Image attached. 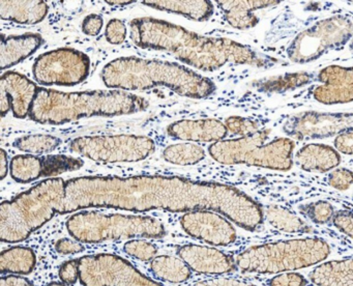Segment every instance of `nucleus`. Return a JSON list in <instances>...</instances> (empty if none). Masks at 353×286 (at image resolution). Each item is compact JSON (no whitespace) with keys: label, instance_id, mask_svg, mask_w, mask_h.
<instances>
[{"label":"nucleus","instance_id":"obj_1","mask_svg":"<svg viewBox=\"0 0 353 286\" xmlns=\"http://www.w3.org/2000/svg\"><path fill=\"white\" fill-rule=\"evenodd\" d=\"M90 207L145 213L216 211L249 231L263 223L259 203L235 187L216 182L168 175H88L67 180L59 213H77Z\"/></svg>","mask_w":353,"mask_h":286},{"label":"nucleus","instance_id":"obj_2","mask_svg":"<svg viewBox=\"0 0 353 286\" xmlns=\"http://www.w3.org/2000/svg\"><path fill=\"white\" fill-rule=\"evenodd\" d=\"M130 27L132 41L138 47L169 52L183 64L203 72H214L228 64L272 68L279 62L233 39L204 37L152 17L134 19Z\"/></svg>","mask_w":353,"mask_h":286},{"label":"nucleus","instance_id":"obj_3","mask_svg":"<svg viewBox=\"0 0 353 286\" xmlns=\"http://www.w3.org/2000/svg\"><path fill=\"white\" fill-rule=\"evenodd\" d=\"M148 107V99L119 89L63 93L40 87L30 117L38 124L59 126L92 116L129 115Z\"/></svg>","mask_w":353,"mask_h":286},{"label":"nucleus","instance_id":"obj_4","mask_svg":"<svg viewBox=\"0 0 353 286\" xmlns=\"http://www.w3.org/2000/svg\"><path fill=\"white\" fill-rule=\"evenodd\" d=\"M101 78L109 88L134 91L163 86L190 99H205L216 88L208 77L187 66L136 56L111 60L103 68Z\"/></svg>","mask_w":353,"mask_h":286},{"label":"nucleus","instance_id":"obj_5","mask_svg":"<svg viewBox=\"0 0 353 286\" xmlns=\"http://www.w3.org/2000/svg\"><path fill=\"white\" fill-rule=\"evenodd\" d=\"M63 178H50L0 205V240L17 244L59 213L65 196Z\"/></svg>","mask_w":353,"mask_h":286},{"label":"nucleus","instance_id":"obj_6","mask_svg":"<svg viewBox=\"0 0 353 286\" xmlns=\"http://www.w3.org/2000/svg\"><path fill=\"white\" fill-rule=\"evenodd\" d=\"M330 252L321 238H294L250 247L237 255L235 263L243 273H281L317 265Z\"/></svg>","mask_w":353,"mask_h":286},{"label":"nucleus","instance_id":"obj_7","mask_svg":"<svg viewBox=\"0 0 353 286\" xmlns=\"http://www.w3.org/2000/svg\"><path fill=\"white\" fill-rule=\"evenodd\" d=\"M67 229L74 240L82 244H99L136 238H162L167 231L164 224L150 216L105 213L81 211L67 221Z\"/></svg>","mask_w":353,"mask_h":286},{"label":"nucleus","instance_id":"obj_8","mask_svg":"<svg viewBox=\"0 0 353 286\" xmlns=\"http://www.w3.org/2000/svg\"><path fill=\"white\" fill-rule=\"evenodd\" d=\"M270 133V128H260L249 136L224 139L212 143L208 153L214 161L223 165L243 164L279 171L290 170L294 141L281 137L266 143Z\"/></svg>","mask_w":353,"mask_h":286},{"label":"nucleus","instance_id":"obj_9","mask_svg":"<svg viewBox=\"0 0 353 286\" xmlns=\"http://www.w3.org/2000/svg\"><path fill=\"white\" fill-rule=\"evenodd\" d=\"M70 151L101 164L143 161L156 151V143L143 135L81 136L70 143Z\"/></svg>","mask_w":353,"mask_h":286},{"label":"nucleus","instance_id":"obj_10","mask_svg":"<svg viewBox=\"0 0 353 286\" xmlns=\"http://www.w3.org/2000/svg\"><path fill=\"white\" fill-rule=\"evenodd\" d=\"M353 37V22L346 17L332 16L318 21L299 32L287 48V57L294 64H307L326 52L342 49Z\"/></svg>","mask_w":353,"mask_h":286},{"label":"nucleus","instance_id":"obj_11","mask_svg":"<svg viewBox=\"0 0 353 286\" xmlns=\"http://www.w3.org/2000/svg\"><path fill=\"white\" fill-rule=\"evenodd\" d=\"M78 259L83 286H162L117 254L99 253Z\"/></svg>","mask_w":353,"mask_h":286},{"label":"nucleus","instance_id":"obj_12","mask_svg":"<svg viewBox=\"0 0 353 286\" xmlns=\"http://www.w3.org/2000/svg\"><path fill=\"white\" fill-rule=\"evenodd\" d=\"M32 72L43 86H75L90 75V58L74 48H59L39 56Z\"/></svg>","mask_w":353,"mask_h":286},{"label":"nucleus","instance_id":"obj_13","mask_svg":"<svg viewBox=\"0 0 353 286\" xmlns=\"http://www.w3.org/2000/svg\"><path fill=\"white\" fill-rule=\"evenodd\" d=\"M353 131V113H322L305 111L291 116L283 132L292 138L323 139Z\"/></svg>","mask_w":353,"mask_h":286},{"label":"nucleus","instance_id":"obj_14","mask_svg":"<svg viewBox=\"0 0 353 286\" xmlns=\"http://www.w3.org/2000/svg\"><path fill=\"white\" fill-rule=\"evenodd\" d=\"M181 225L192 238L212 246H229L237 238L234 226L216 211L199 209L183 213Z\"/></svg>","mask_w":353,"mask_h":286},{"label":"nucleus","instance_id":"obj_15","mask_svg":"<svg viewBox=\"0 0 353 286\" xmlns=\"http://www.w3.org/2000/svg\"><path fill=\"white\" fill-rule=\"evenodd\" d=\"M40 87L15 70L3 73L0 78V111L5 116L12 110L16 118L30 116V108Z\"/></svg>","mask_w":353,"mask_h":286},{"label":"nucleus","instance_id":"obj_16","mask_svg":"<svg viewBox=\"0 0 353 286\" xmlns=\"http://www.w3.org/2000/svg\"><path fill=\"white\" fill-rule=\"evenodd\" d=\"M318 80L321 84L314 89L316 101L324 105L353 102V66H326L320 70Z\"/></svg>","mask_w":353,"mask_h":286},{"label":"nucleus","instance_id":"obj_17","mask_svg":"<svg viewBox=\"0 0 353 286\" xmlns=\"http://www.w3.org/2000/svg\"><path fill=\"white\" fill-rule=\"evenodd\" d=\"M177 255L192 271L203 275H224L237 267L232 257L212 247L183 245L177 249Z\"/></svg>","mask_w":353,"mask_h":286},{"label":"nucleus","instance_id":"obj_18","mask_svg":"<svg viewBox=\"0 0 353 286\" xmlns=\"http://www.w3.org/2000/svg\"><path fill=\"white\" fill-rule=\"evenodd\" d=\"M167 134L173 139L191 142L216 143L224 140L228 134L225 122L216 118L181 120L167 126Z\"/></svg>","mask_w":353,"mask_h":286},{"label":"nucleus","instance_id":"obj_19","mask_svg":"<svg viewBox=\"0 0 353 286\" xmlns=\"http://www.w3.org/2000/svg\"><path fill=\"white\" fill-rule=\"evenodd\" d=\"M222 10L225 20L230 26L241 30L253 28L259 22V18L254 14L256 10L270 6H278L276 0H228L216 1Z\"/></svg>","mask_w":353,"mask_h":286},{"label":"nucleus","instance_id":"obj_20","mask_svg":"<svg viewBox=\"0 0 353 286\" xmlns=\"http://www.w3.org/2000/svg\"><path fill=\"white\" fill-rule=\"evenodd\" d=\"M44 44L40 33L28 32L20 35L1 37L0 64L1 70L12 68L23 61Z\"/></svg>","mask_w":353,"mask_h":286},{"label":"nucleus","instance_id":"obj_21","mask_svg":"<svg viewBox=\"0 0 353 286\" xmlns=\"http://www.w3.org/2000/svg\"><path fill=\"white\" fill-rule=\"evenodd\" d=\"M294 161L305 171L323 173L334 169L340 164L341 155L330 145L311 143L295 153Z\"/></svg>","mask_w":353,"mask_h":286},{"label":"nucleus","instance_id":"obj_22","mask_svg":"<svg viewBox=\"0 0 353 286\" xmlns=\"http://www.w3.org/2000/svg\"><path fill=\"white\" fill-rule=\"evenodd\" d=\"M48 4L42 0H1L0 17L18 24L34 25L48 15Z\"/></svg>","mask_w":353,"mask_h":286},{"label":"nucleus","instance_id":"obj_23","mask_svg":"<svg viewBox=\"0 0 353 286\" xmlns=\"http://www.w3.org/2000/svg\"><path fill=\"white\" fill-rule=\"evenodd\" d=\"M142 4L154 10L183 15L188 19L198 22L208 21L214 12V4L208 0H150L142 1Z\"/></svg>","mask_w":353,"mask_h":286},{"label":"nucleus","instance_id":"obj_24","mask_svg":"<svg viewBox=\"0 0 353 286\" xmlns=\"http://www.w3.org/2000/svg\"><path fill=\"white\" fill-rule=\"evenodd\" d=\"M318 286H345L353 281V258L324 263L310 274Z\"/></svg>","mask_w":353,"mask_h":286},{"label":"nucleus","instance_id":"obj_25","mask_svg":"<svg viewBox=\"0 0 353 286\" xmlns=\"http://www.w3.org/2000/svg\"><path fill=\"white\" fill-rule=\"evenodd\" d=\"M37 265V255L30 247L14 246L0 255V271L3 274L28 275Z\"/></svg>","mask_w":353,"mask_h":286},{"label":"nucleus","instance_id":"obj_26","mask_svg":"<svg viewBox=\"0 0 353 286\" xmlns=\"http://www.w3.org/2000/svg\"><path fill=\"white\" fill-rule=\"evenodd\" d=\"M152 275L169 283H183L191 278L192 269L179 257L159 255L150 263Z\"/></svg>","mask_w":353,"mask_h":286},{"label":"nucleus","instance_id":"obj_27","mask_svg":"<svg viewBox=\"0 0 353 286\" xmlns=\"http://www.w3.org/2000/svg\"><path fill=\"white\" fill-rule=\"evenodd\" d=\"M264 218L272 227L287 233H310L313 231V228L307 222L280 205H268L264 211Z\"/></svg>","mask_w":353,"mask_h":286},{"label":"nucleus","instance_id":"obj_28","mask_svg":"<svg viewBox=\"0 0 353 286\" xmlns=\"http://www.w3.org/2000/svg\"><path fill=\"white\" fill-rule=\"evenodd\" d=\"M10 174L15 182L20 184H28L44 178L43 155H15L10 162Z\"/></svg>","mask_w":353,"mask_h":286},{"label":"nucleus","instance_id":"obj_29","mask_svg":"<svg viewBox=\"0 0 353 286\" xmlns=\"http://www.w3.org/2000/svg\"><path fill=\"white\" fill-rule=\"evenodd\" d=\"M312 78L313 76L309 73H289L281 76L257 80L253 85L258 91L261 93H281L305 86L307 83L311 82Z\"/></svg>","mask_w":353,"mask_h":286},{"label":"nucleus","instance_id":"obj_30","mask_svg":"<svg viewBox=\"0 0 353 286\" xmlns=\"http://www.w3.org/2000/svg\"><path fill=\"white\" fill-rule=\"evenodd\" d=\"M205 151L193 143H177L167 146L163 151L165 161L173 165H196L205 158Z\"/></svg>","mask_w":353,"mask_h":286},{"label":"nucleus","instance_id":"obj_31","mask_svg":"<svg viewBox=\"0 0 353 286\" xmlns=\"http://www.w3.org/2000/svg\"><path fill=\"white\" fill-rule=\"evenodd\" d=\"M61 140L59 137L48 134L26 135L19 137L13 142L19 151L32 155H45L59 149Z\"/></svg>","mask_w":353,"mask_h":286},{"label":"nucleus","instance_id":"obj_32","mask_svg":"<svg viewBox=\"0 0 353 286\" xmlns=\"http://www.w3.org/2000/svg\"><path fill=\"white\" fill-rule=\"evenodd\" d=\"M299 211L310 221L318 225H323L334 219V207L332 203L325 200H318L315 202L307 203L299 207Z\"/></svg>","mask_w":353,"mask_h":286},{"label":"nucleus","instance_id":"obj_33","mask_svg":"<svg viewBox=\"0 0 353 286\" xmlns=\"http://www.w3.org/2000/svg\"><path fill=\"white\" fill-rule=\"evenodd\" d=\"M123 250L130 256L142 261H152L158 256V248L152 242L142 238L128 240Z\"/></svg>","mask_w":353,"mask_h":286},{"label":"nucleus","instance_id":"obj_34","mask_svg":"<svg viewBox=\"0 0 353 286\" xmlns=\"http://www.w3.org/2000/svg\"><path fill=\"white\" fill-rule=\"evenodd\" d=\"M225 126L229 133L235 136L245 137L260 130V124L251 118L243 116H230L225 120Z\"/></svg>","mask_w":353,"mask_h":286},{"label":"nucleus","instance_id":"obj_35","mask_svg":"<svg viewBox=\"0 0 353 286\" xmlns=\"http://www.w3.org/2000/svg\"><path fill=\"white\" fill-rule=\"evenodd\" d=\"M328 184L336 190H348L353 184V171L346 168L332 170L328 175Z\"/></svg>","mask_w":353,"mask_h":286},{"label":"nucleus","instance_id":"obj_36","mask_svg":"<svg viewBox=\"0 0 353 286\" xmlns=\"http://www.w3.org/2000/svg\"><path fill=\"white\" fill-rule=\"evenodd\" d=\"M105 37L112 45H121L127 37V27L125 22L119 19H111L106 26Z\"/></svg>","mask_w":353,"mask_h":286},{"label":"nucleus","instance_id":"obj_37","mask_svg":"<svg viewBox=\"0 0 353 286\" xmlns=\"http://www.w3.org/2000/svg\"><path fill=\"white\" fill-rule=\"evenodd\" d=\"M59 279L65 285L75 284L80 277L79 259H73V260L63 263L59 267Z\"/></svg>","mask_w":353,"mask_h":286},{"label":"nucleus","instance_id":"obj_38","mask_svg":"<svg viewBox=\"0 0 353 286\" xmlns=\"http://www.w3.org/2000/svg\"><path fill=\"white\" fill-rule=\"evenodd\" d=\"M307 280L299 273H284L270 279L268 286H305Z\"/></svg>","mask_w":353,"mask_h":286},{"label":"nucleus","instance_id":"obj_39","mask_svg":"<svg viewBox=\"0 0 353 286\" xmlns=\"http://www.w3.org/2000/svg\"><path fill=\"white\" fill-rule=\"evenodd\" d=\"M332 223L343 233L353 238V211H336L332 219Z\"/></svg>","mask_w":353,"mask_h":286},{"label":"nucleus","instance_id":"obj_40","mask_svg":"<svg viewBox=\"0 0 353 286\" xmlns=\"http://www.w3.org/2000/svg\"><path fill=\"white\" fill-rule=\"evenodd\" d=\"M104 20L100 15L90 14L84 18L82 23V31L90 37H97L102 30Z\"/></svg>","mask_w":353,"mask_h":286},{"label":"nucleus","instance_id":"obj_41","mask_svg":"<svg viewBox=\"0 0 353 286\" xmlns=\"http://www.w3.org/2000/svg\"><path fill=\"white\" fill-rule=\"evenodd\" d=\"M55 250L59 254L63 255L77 254V253L83 252L84 246L82 242H78V240L63 238L57 240V244H55Z\"/></svg>","mask_w":353,"mask_h":286},{"label":"nucleus","instance_id":"obj_42","mask_svg":"<svg viewBox=\"0 0 353 286\" xmlns=\"http://www.w3.org/2000/svg\"><path fill=\"white\" fill-rule=\"evenodd\" d=\"M334 149L344 155H353V131L342 133L334 138Z\"/></svg>","mask_w":353,"mask_h":286},{"label":"nucleus","instance_id":"obj_43","mask_svg":"<svg viewBox=\"0 0 353 286\" xmlns=\"http://www.w3.org/2000/svg\"><path fill=\"white\" fill-rule=\"evenodd\" d=\"M205 286H255L245 282L239 281L231 278H214V279L204 280Z\"/></svg>","mask_w":353,"mask_h":286},{"label":"nucleus","instance_id":"obj_44","mask_svg":"<svg viewBox=\"0 0 353 286\" xmlns=\"http://www.w3.org/2000/svg\"><path fill=\"white\" fill-rule=\"evenodd\" d=\"M0 286H34V284L22 276L8 275L0 279Z\"/></svg>","mask_w":353,"mask_h":286},{"label":"nucleus","instance_id":"obj_45","mask_svg":"<svg viewBox=\"0 0 353 286\" xmlns=\"http://www.w3.org/2000/svg\"><path fill=\"white\" fill-rule=\"evenodd\" d=\"M9 157L5 149L0 151V178L5 180L6 176L9 174Z\"/></svg>","mask_w":353,"mask_h":286},{"label":"nucleus","instance_id":"obj_46","mask_svg":"<svg viewBox=\"0 0 353 286\" xmlns=\"http://www.w3.org/2000/svg\"><path fill=\"white\" fill-rule=\"evenodd\" d=\"M134 2L135 1H125V0H121V1H119V0H117V1H106V3L112 6H125L134 3Z\"/></svg>","mask_w":353,"mask_h":286},{"label":"nucleus","instance_id":"obj_47","mask_svg":"<svg viewBox=\"0 0 353 286\" xmlns=\"http://www.w3.org/2000/svg\"><path fill=\"white\" fill-rule=\"evenodd\" d=\"M47 286H67L65 284L59 283V282H52V283L48 284Z\"/></svg>","mask_w":353,"mask_h":286},{"label":"nucleus","instance_id":"obj_48","mask_svg":"<svg viewBox=\"0 0 353 286\" xmlns=\"http://www.w3.org/2000/svg\"><path fill=\"white\" fill-rule=\"evenodd\" d=\"M349 49H350V51L353 53V37L352 39H350V41H349Z\"/></svg>","mask_w":353,"mask_h":286},{"label":"nucleus","instance_id":"obj_49","mask_svg":"<svg viewBox=\"0 0 353 286\" xmlns=\"http://www.w3.org/2000/svg\"><path fill=\"white\" fill-rule=\"evenodd\" d=\"M193 286H205L204 285L203 281L196 282Z\"/></svg>","mask_w":353,"mask_h":286},{"label":"nucleus","instance_id":"obj_50","mask_svg":"<svg viewBox=\"0 0 353 286\" xmlns=\"http://www.w3.org/2000/svg\"><path fill=\"white\" fill-rule=\"evenodd\" d=\"M345 286H353V281L350 282V283L347 284V285Z\"/></svg>","mask_w":353,"mask_h":286}]
</instances>
